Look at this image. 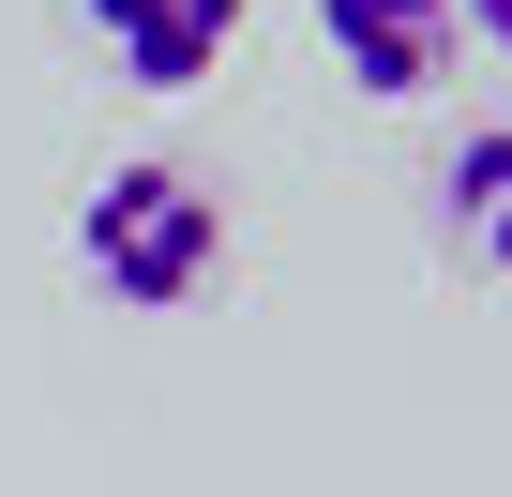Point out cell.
I'll return each instance as SVG.
<instances>
[{
	"label": "cell",
	"instance_id": "3957f363",
	"mask_svg": "<svg viewBox=\"0 0 512 497\" xmlns=\"http://www.w3.org/2000/svg\"><path fill=\"white\" fill-rule=\"evenodd\" d=\"M317 31H332V61L377 106H422L452 76V0H317Z\"/></svg>",
	"mask_w": 512,
	"mask_h": 497
},
{
	"label": "cell",
	"instance_id": "5b68a950",
	"mask_svg": "<svg viewBox=\"0 0 512 497\" xmlns=\"http://www.w3.org/2000/svg\"><path fill=\"white\" fill-rule=\"evenodd\" d=\"M452 31H482V46L512 61V0H452Z\"/></svg>",
	"mask_w": 512,
	"mask_h": 497
},
{
	"label": "cell",
	"instance_id": "277c9868",
	"mask_svg": "<svg viewBox=\"0 0 512 497\" xmlns=\"http://www.w3.org/2000/svg\"><path fill=\"white\" fill-rule=\"evenodd\" d=\"M437 257L512 272V121H467V136L437 151Z\"/></svg>",
	"mask_w": 512,
	"mask_h": 497
},
{
	"label": "cell",
	"instance_id": "6da1fadb",
	"mask_svg": "<svg viewBox=\"0 0 512 497\" xmlns=\"http://www.w3.org/2000/svg\"><path fill=\"white\" fill-rule=\"evenodd\" d=\"M76 272H91L106 302H136V317L196 302V287L226 272V196H211L196 166H166V151L106 166V181L76 196Z\"/></svg>",
	"mask_w": 512,
	"mask_h": 497
},
{
	"label": "cell",
	"instance_id": "7a4b0ae2",
	"mask_svg": "<svg viewBox=\"0 0 512 497\" xmlns=\"http://www.w3.org/2000/svg\"><path fill=\"white\" fill-rule=\"evenodd\" d=\"M76 16H91V46L121 61V91H196V76L241 46L256 0H76Z\"/></svg>",
	"mask_w": 512,
	"mask_h": 497
}]
</instances>
